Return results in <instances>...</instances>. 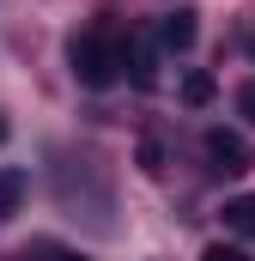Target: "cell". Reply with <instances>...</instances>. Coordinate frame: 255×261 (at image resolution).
<instances>
[{
  "mask_svg": "<svg viewBox=\"0 0 255 261\" xmlns=\"http://www.w3.org/2000/svg\"><path fill=\"white\" fill-rule=\"evenodd\" d=\"M73 79L79 85H91V91H104V85H116L122 79V67H128V43H122V31L116 24H91V31H79L73 37Z\"/></svg>",
  "mask_w": 255,
  "mask_h": 261,
  "instance_id": "cell-1",
  "label": "cell"
},
{
  "mask_svg": "<svg viewBox=\"0 0 255 261\" xmlns=\"http://www.w3.org/2000/svg\"><path fill=\"white\" fill-rule=\"evenodd\" d=\"M207 158H213V170H225V176H237L243 164H249V152H243V140L225 128H207Z\"/></svg>",
  "mask_w": 255,
  "mask_h": 261,
  "instance_id": "cell-2",
  "label": "cell"
},
{
  "mask_svg": "<svg viewBox=\"0 0 255 261\" xmlns=\"http://www.w3.org/2000/svg\"><path fill=\"white\" fill-rule=\"evenodd\" d=\"M194 12L189 6H176V12H164L158 18V49H170V55H183V49H194Z\"/></svg>",
  "mask_w": 255,
  "mask_h": 261,
  "instance_id": "cell-3",
  "label": "cell"
},
{
  "mask_svg": "<svg viewBox=\"0 0 255 261\" xmlns=\"http://www.w3.org/2000/svg\"><path fill=\"white\" fill-rule=\"evenodd\" d=\"M24 189H31L24 170H0V219H12V213L24 206Z\"/></svg>",
  "mask_w": 255,
  "mask_h": 261,
  "instance_id": "cell-4",
  "label": "cell"
},
{
  "mask_svg": "<svg viewBox=\"0 0 255 261\" xmlns=\"http://www.w3.org/2000/svg\"><path fill=\"white\" fill-rule=\"evenodd\" d=\"M225 225H231L237 237H255V195H237V200H225Z\"/></svg>",
  "mask_w": 255,
  "mask_h": 261,
  "instance_id": "cell-5",
  "label": "cell"
},
{
  "mask_svg": "<svg viewBox=\"0 0 255 261\" xmlns=\"http://www.w3.org/2000/svg\"><path fill=\"white\" fill-rule=\"evenodd\" d=\"M213 91H219V79H213V73H189V79H183V103H194V110H200V103H213Z\"/></svg>",
  "mask_w": 255,
  "mask_h": 261,
  "instance_id": "cell-6",
  "label": "cell"
},
{
  "mask_svg": "<svg viewBox=\"0 0 255 261\" xmlns=\"http://www.w3.org/2000/svg\"><path fill=\"white\" fill-rule=\"evenodd\" d=\"M128 61H134V85H152V49H146V43L128 49Z\"/></svg>",
  "mask_w": 255,
  "mask_h": 261,
  "instance_id": "cell-7",
  "label": "cell"
},
{
  "mask_svg": "<svg viewBox=\"0 0 255 261\" xmlns=\"http://www.w3.org/2000/svg\"><path fill=\"white\" fill-rule=\"evenodd\" d=\"M237 116H243V122H249V128H255V79H249V85H243V91H237Z\"/></svg>",
  "mask_w": 255,
  "mask_h": 261,
  "instance_id": "cell-8",
  "label": "cell"
},
{
  "mask_svg": "<svg viewBox=\"0 0 255 261\" xmlns=\"http://www.w3.org/2000/svg\"><path fill=\"white\" fill-rule=\"evenodd\" d=\"M200 261H249V255H243V249H231V243H213Z\"/></svg>",
  "mask_w": 255,
  "mask_h": 261,
  "instance_id": "cell-9",
  "label": "cell"
},
{
  "mask_svg": "<svg viewBox=\"0 0 255 261\" xmlns=\"http://www.w3.org/2000/svg\"><path fill=\"white\" fill-rule=\"evenodd\" d=\"M43 261H91V255H79V249H49Z\"/></svg>",
  "mask_w": 255,
  "mask_h": 261,
  "instance_id": "cell-10",
  "label": "cell"
},
{
  "mask_svg": "<svg viewBox=\"0 0 255 261\" xmlns=\"http://www.w3.org/2000/svg\"><path fill=\"white\" fill-rule=\"evenodd\" d=\"M249 55H255V24H249Z\"/></svg>",
  "mask_w": 255,
  "mask_h": 261,
  "instance_id": "cell-11",
  "label": "cell"
},
{
  "mask_svg": "<svg viewBox=\"0 0 255 261\" xmlns=\"http://www.w3.org/2000/svg\"><path fill=\"white\" fill-rule=\"evenodd\" d=\"M0 140H6V122H0Z\"/></svg>",
  "mask_w": 255,
  "mask_h": 261,
  "instance_id": "cell-12",
  "label": "cell"
}]
</instances>
